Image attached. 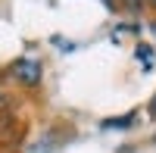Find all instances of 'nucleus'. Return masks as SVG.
Wrapping results in <instances>:
<instances>
[{
  "instance_id": "obj_1",
  "label": "nucleus",
  "mask_w": 156,
  "mask_h": 153,
  "mask_svg": "<svg viewBox=\"0 0 156 153\" xmlns=\"http://www.w3.org/2000/svg\"><path fill=\"white\" fill-rule=\"evenodd\" d=\"M9 78L22 84V87H37L44 81V66L41 59H31V56H19L16 62L9 66Z\"/></svg>"
},
{
  "instance_id": "obj_2",
  "label": "nucleus",
  "mask_w": 156,
  "mask_h": 153,
  "mask_svg": "<svg viewBox=\"0 0 156 153\" xmlns=\"http://www.w3.org/2000/svg\"><path fill=\"white\" fill-rule=\"evenodd\" d=\"M134 119H137V112H128L125 119H106V128H128Z\"/></svg>"
},
{
  "instance_id": "obj_3",
  "label": "nucleus",
  "mask_w": 156,
  "mask_h": 153,
  "mask_svg": "<svg viewBox=\"0 0 156 153\" xmlns=\"http://www.w3.org/2000/svg\"><path fill=\"white\" fill-rule=\"evenodd\" d=\"M147 119H153V122H156V91H153L150 103H147Z\"/></svg>"
},
{
  "instance_id": "obj_4",
  "label": "nucleus",
  "mask_w": 156,
  "mask_h": 153,
  "mask_svg": "<svg viewBox=\"0 0 156 153\" xmlns=\"http://www.w3.org/2000/svg\"><path fill=\"white\" fill-rule=\"evenodd\" d=\"M144 3H147V6H150V9L156 12V0H144Z\"/></svg>"
},
{
  "instance_id": "obj_5",
  "label": "nucleus",
  "mask_w": 156,
  "mask_h": 153,
  "mask_svg": "<svg viewBox=\"0 0 156 153\" xmlns=\"http://www.w3.org/2000/svg\"><path fill=\"white\" fill-rule=\"evenodd\" d=\"M153 144H156V134H153Z\"/></svg>"
}]
</instances>
